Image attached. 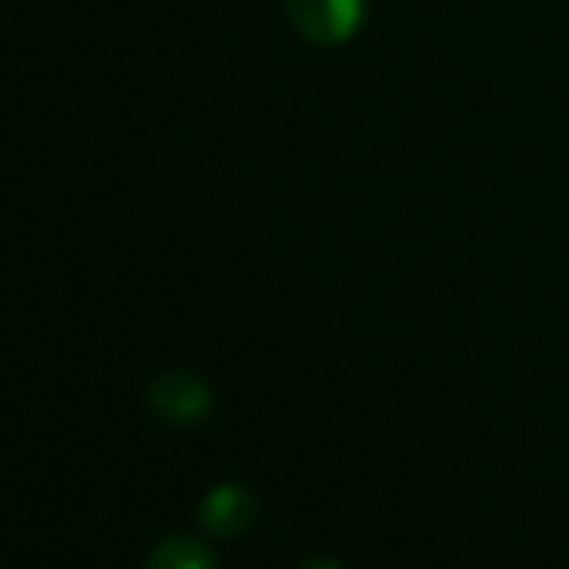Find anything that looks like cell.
<instances>
[{"label":"cell","instance_id":"obj_4","mask_svg":"<svg viewBox=\"0 0 569 569\" xmlns=\"http://www.w3.org/2000/svg\"><path fill=\"white\" fill-rule=\"evenodd\" d=\"M148 569H218V559L208 542L178 532L154 546Z\"/></svg>","mask_w":569,"mask_h":569},{"label":"cell","instance_id":"obj_5","mask_svg":"<svg viewBox=\"0 0 569 569\" xmlns=\"http://www.w3.org/2000/svg\"><path fill=\"white\" fill-rule=\"evenodd\" d=\"M299 569H342L336 559H329V556H312V559H306Z\"/></svg>","mask_w":569,"mask_h":569},{"label":"cell","instance_id":"obj_1","mask_svg":"<svg viewBox=\"0 0 569 569\" xmlns=\"http://www.w3.org/2000/svg\"><path fill=\"white\" fill-rule=\"evenodd\" d=\"M284 14L312 44H346L366 21V0H284Z\"/></svg>","mask_w":569,"mask_h":569},{"label":"cell","instance_id":"obj_3","mask_svg":"<svg viewBox=\"0 0 569 569\" xmlns=\"http://www.w3.org/2000/svg\"><path fill=\"white\" fill-rule=\"evenodd\" d=\"M258 519V499L248 486L221 482L201 499V526L218 536H241Z\"/></svg>","mask_w":569,"mask_h":569},{"label":"cell","instance_id":"obj_2","mask_svg":"<svg viewBox=\"0 0 569 569\" xmlns=\"http://www.w3.org/2000/svg\"><path fill=\"white\" fill-rule=\"evenodd\" d=\"M154 412L174 426H194L201 422L211 406H214V396L208 389L204 379L191 376V372H164L151 382V392H148Z\"/></svg>","mask_w":569,"mask_h":569}]
</instances>
